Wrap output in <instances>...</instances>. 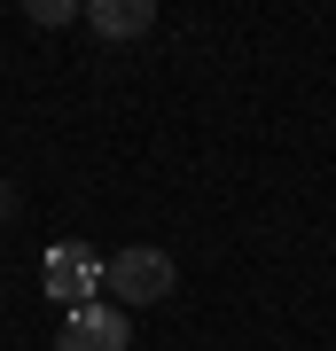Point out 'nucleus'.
I'll use <instances>...</instances> for the list:
<instances>
[{"label":"nucleus","mask_w":336,"mask_h":351,"mask_svg":"<svg viewBox=\"0 0 336 351\" xmlns=\"http://www.w3.org/2000/svg\"><path fill=\"white\" fill-rule=\"evenodd\" d=\"M55 351H133V313H117L110 297L71 304V313H63V336H55Z\"/></svg>","instance_id":"2"},{"label":"nucleus","mask_w":336,"mask_h":351,"mask_svg":"<svg viewBox=\"0 0 336 351\" xmlns=\"http://www.w3.org/2000/svg\"><path fill=\"white\" fill-rule=\"evenodd\" d=\"M102 289H110L117 313H149V304H164L180 289V265H172V250H157V242H133V250H117L102 265Z\"/></svg>","instance_id":"1"},{"label":"nucleus","mask_w":336,"mask_h":351,"mask_svg":"<svg viewBox=\"0 0 336 351\" xmlns=\"http://www.w3.org/2000/svg\"><path fill=\"white\" fill-rule=\"evenodd\" d=\"M78 16H87L94 39H141V32L157 24V0H87Z\"/></svg>","instance_id":"4"},{"label":"nucleus","mask_w":336,"mask_h":351,"mask_svg":"<svg viewBox=\"0 0 336 351\" xmlns=\"http://www.w3.org/2000/svg\"><path fill=\"white\" fill-rule=\"evenodd\" d=\"M16 211V188H8V180H0V219H8Z\"/></svg>","instance_id":"6"},{"label":"nucleus","mask_w":336,"mask_h":351,"mask_svg":"<svg viewBox=\"0 0 336 351\" xmlns=\"http://www.w3.org/2000/svg\"><path fill=\"white\" fill-rule=\"evenodd\" d=\"M94 289H102V265L78 250V242H55V250H47V297H63V304H94Z\"/></svg>","instance_id":"3"},{"label":"nucleus","mask_w":336,"mask_h":351,"mask_svg":"<svg viewBox=\"0 0 336 351\" xmlns=\"http://www.w3.org/2000/svg\"><path fill=\"white\" fill-rule=\"evenodd\" d=\"M71 16H78L71 0H32V24H71Z\"/></svg>","instance_id":"5"}]
</instances>
